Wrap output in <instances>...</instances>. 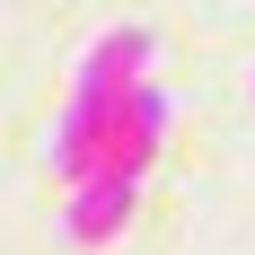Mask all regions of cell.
<instances>
[{
    "instance_id": "1",
    "label": "cell",
    "mask_w": 255,
    "mask_h": 255,
    "mask_svg": "<svg viewBox=\"0 0 255 255\" xmlns=\"http://www.w3.org/2000/svg\"><path fill=\"white\" fill-rule=\"evenodd\" d=\"M124 220H132V185H115V176H79L71 211H62V229H71L79 247H106Z\"/></svg>"
}]
</instances>
